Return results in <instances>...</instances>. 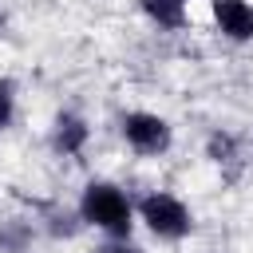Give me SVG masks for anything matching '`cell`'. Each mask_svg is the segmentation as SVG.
Wrapping results in <instances>:
<instances>
[{"label":"cell","instance_id":"8","mask_svg":"<svg viewBox=\"0 0 253 253\" xmlns=\"http://www.w3.org/2000/svg\"><path fill=\"white\" fill-rule=\"evenodd\" d=\"M47 229H51V237H75L79 229H83V217H79V210H51L47 213Z\"/></svg>","mask_w":253,"mask_h":253},{"label":"cell","instance_id":"10","mask_svg":"<svg viewBox=\"0 0 253 253\" xmlns=\"http://www.w3.org/2000/svg\"><path fill=\"white\" fill-rule=\"evenodd\" d=\"M99 253H142L130 237H107V245L99 249Z\"/></svg>","mask_w":253,"mask_h":253},{"label":"cell","instance_id":"2","mask_svg":"<svg viewBox=\"0 0 253 253\" xmlns=\"http://www.w3.org/2000/svg\"><path fill=\"white\" fill-rule=\"evenodd\" d=\"M134 210H138V221L158 237V241H186L190 233H194V213H190V206L178 198V194H166V190H150V194H142L138 202H134Z\"/></svg>","mask_w":253,"mask_h":253},{"label":"cell","instance_id":"1","mask_svg":"<svg viewBox=\"0 0 253 253\" xmlns=\"http://www.w3.org/2000/svg\"><path fill=\"white\" fill-rule=\"evenodd\" d=\"M75 210H79L83 225L99 229L103 237H130V229L138 221V210H134L130 194L119 182H107V178H91L83 186Z\"/></svg>","mask_w":253,"mask_h":253},{"label":"cell","instance_id":"5","mask_svg":"<svg viewBox=\"0 0 253 253\" xmlns=\"http://www.w3.org/2000/svg\"><path fill=\"white\" fill-rule=\"evenodd\" d=\"M47 142H51L55 154H63V158H79V154L87 150V142H91V126H87L83 115H75V111H59V115L51 119Z\"/></svg>","mask_w":253,"mask_h":253},{"label":"cell","instance_id":"11","mask_svg":"<svg viewBox=\"0 0 253 253\" xmlns=\"http://www.w3.org/2000/svg\"><path fill=\"white\" fill-rule=\"evenodd\" d=\"M0 28H4V12H0Z\"/></svg>","mask_w":253,"mask_h":253},{"label":"cell","instance_id":"3","mask_svg":"<svg viewBox=\"0 0 253 253\" xmlns=\"http://www.w3.org/2000/svg\"><path fill=\"white\" fill-rule=\"evenodd\" d=\"M119 134L138 158H158L174 146V126L154 111H123L119 115Z\"/></svg>","mask_w":253,"mask_h":253},{"label":"cell","instance_id":"6","mask_svg":"<svg viewBox=\"0 0 253 253\" xmlns=\"http://www.w3.org/2000/svg\"><path fill=\"white\" fill-rule=\"evenodd\" d=\"M138 8H142V16H146L154 28H162V32H182V28H186V16H190L186 0H138Z\"/></svg>","mask_w":253,"mask_h":253},{"label":"cell","instance_id":"4","mask_svg":"<svg viewBox=\"0 0 253 253\" xmlns=\"http://www.w3.org/2000/svg\"><path fill=\"white\" fill-rule=\"evenodd\" d=\"M210 16L229 43L253 40V0H210Z\"/></svg>","mask_w":253,"mask_h":253},{"label":"cell","instance_id":"9","mask_svg":"<svg viewBox=\"0 0 253 253\" xmlns=\"http://www.w3.org/2000/svg\"><path fill=\"white\" fill-rule=\"evenodd\" d=\"M12 119H16V83L0 75V130L12 126Z\"/></svg>","mask_w":253,"mask_h":253},{"label":"cell","instance_id":"7","mask_svg":"<svg viewBox=\"0 0 253 253\" xmlns=\"http://www.w3.org/2000/svg\"><path fill=\"white\" fill-rule=\"evenodd\" d=\"M206 158L217 162V166L233 162V158H237V138H233L229 130H213V134L206 138Z\"/></svg>","mask_w":253,"mask_h":253}]
</instances>
